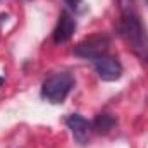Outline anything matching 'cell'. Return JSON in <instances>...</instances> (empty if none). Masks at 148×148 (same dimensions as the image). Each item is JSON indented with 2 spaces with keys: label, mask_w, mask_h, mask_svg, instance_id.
<instances>
[{
  "label": "cell",
  "mask_w": 148,
  "mask_h": 148,
  "mask_svg": "<svg viewBox=\"0 0 148 148\" xmlns=\"http://www.w3.org/2000/svg\"><path fill=\"white\" fill-rule=\"evenodd\" d=\"M117 126V119L112 115V114H107V112H102V114H97L95 119L91 121V129L98 134H107L110 133L112 129Z\"/></svg>",
  "instance_id": "7"
},
{
  "label": "cell",
  "mask_w": 148,
  "mask_h": 148,
  "mask_svg": "<svg viewBox=\"0 0 148 148\" xmlns=\"http://www.w3.org/2000/svg\"><path fill=\"white\" fill-rule=\"evenodd\" d=\"M76 28H77L76 16H73L69 10H62L60 16H59L57 26L53 28V33H52V40H53V43H57V45L67 43V41L73 38Z\"/></svg>",
  "instance_id": "5"
},
{
  "label": "cell",
  "mask_w": 148,
  "mask_h": 148,
  "mask_svg": "<svg viewBox=\"0 0 148 148\" xmlns=\"http://www.w3.org/2000/svg\"><path fill=\"white\" fill-rule=\"evenodd\" d=\"M66 5V10L73 12L74 16H83L88 12V3L84 0H62Z\"/></svg>",
  "instance_id": "8"
},
{
  "label": "cell",
  "mask_w": 148,
  "mask_h": 148,
  "mask_svg": "<svg viewBox=\"0 0 148 148\" xmlns=\"http://www.w3.org/2000/svg\"><path fill=\"white\" fill-rule=\"evenodd\" d=\"M95 71L98 74V77L102 81H117L121 76H122V64L115 59V57H110V55H100L97 59L91 60Z\"/></svg>",
  "instance_id": "4"
},
{
  "label": "cell",
  "mask_w": 148,
  "mask_h": 148,
  "mask_svg": "<svg viewBox=\"0 0 148 148\" xmlns=\"http://www.w3.org/2000/svg\"><path fill=\"white\" fill-rule=\"evenodd\" d=\"M147 3H148V0H147Z\"/></svg>",
  "instance_id": "11"
},
{
  "label": "cell",
  "mask_w": 148,
  "mask_h": 148,
  "mask_svg": "<svg viewBox=\"0 0 148 148\" xmlns=\"http://www.w3.org/2000/svg\"><path fill=\"white\" fill-rule=\"evenodd\" d=\"M134 3H136V0H117V5H119L121 14L134 12Z\"/></svg>",
  "instance_id": "9"
},
{
  "label": "cell",
  "mask_w": 148,
  "mask_h": 148,
  "mask_svg": "<svg viewBox=\"0 0 148 148\" xmlns=\"http://www.w3.org/2000/svg\"><path fill=\"white\" fill-rule=\"evenodd\" d=\"M117 35L127 45V48L148 66V35L136 12L121 14L117 23Z\"/></svg>",
  "instance_id": "1"
},
{
  "label": "cell",
  "mask_w": 148,
  "mask_h": 148,
  "mask_svg": "<svg viewBox=\"0 0 148 148\" xmlns=\"http://www.w3.org/2000/svg\"><path fill=\"white\" fill-rule=\"evenodd\" d=\"M2 84H3V77L0 76V86H2Z\"/></svg>",
  "instance_id": "10"
},
{
  "label": "cell",
  "mask_w": 148,
  "mask_h": 148,
  "mask_svg": "<svg viewBox=\"0 0 148 148\" xmlns=\"http://www.w3.org/2000/svg\"><path fill=\"white\" fill-rule=\"evenodd\" d=\"M109 47H110V36L98 33V35H93V36L84 38L83 41H79L73 48V53L76 57L93 60L100 55H105L109 52Z\"/></svg>",
  "instance_id": "3"
},
{
  "label": "cell",
  "mask_w": 148,
  "mask_h": 148,
  "mask_svg": "<svg viewBox=\"0 0 148 148\" xmlns=\"http://www.w3.org/2000/svg\"><path fill=\"white\" fill-rule=\"evenodd\" d=\"M66 126L69 127L73 138L79 145H86L88 143L90 133H91V122L90 121H86L79 114H69L66 117Z\"/></svg>",
  "instance_id": "6"
},
{
  "label": "cell",
  "mask_w": 148,
  "mask_h": 148,
  "mask_svg": "<svg viewBox=\"0 0 148 148\" xmlns=\"http://www.w3.org/2000/svg\"><path fill=\"white\" fill-rule=\"evenodd\" d=\"M74 84H76V79L71 73H66V71L53 73L43 81L40 95L43 100L57 105L67 98V95L73 91Z\"/></svg>",
  "instance_id": "2"
}]
</instances>
